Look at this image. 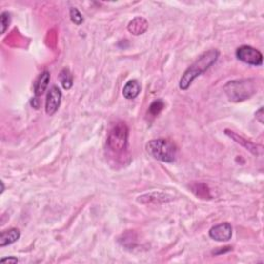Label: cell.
Wrapping results in <instances>:
<instances>
[{
	"instance_id": "cell-1",
	"label": "cell",
	"mask_w": 264,
	"mask_h": 264,
	"mask_svg": "<svg viewBox=\"0 0 264 264\" xmlns=\"http://www.w3.org/2000/svg\"><path fill=\"white\" fill-rule=\"evenodd\" d=\"M220 56V52L217 49L208 50L202 54L193 63L191 64L182 76L179 87L181 90L186 91L191 85H192L193 81L202 76L206 70L211 68L215 63L218 61Z\"/></svg>"
},
{
	"instance_id": "cell-2",
	"label": "cell",
	"mask_w": 264,
	"mask_h": 264,
	"mask_svg": "<svg viewBox=\"0 0 264 264\" xmlns=\"http://www.w3.org/2000/svg\"><path fill=\"white\" fill-rule=\"evenodd\" d=\"M226 96L232 102H241L252 97L256 91V81L254 79L230 81L224 86Z\"/></svg>"
},
{
	"instance_id": "cell-3",
	"label": "cell",
	"mask_w": 264,
	"mask_h": 264,
	"mask_svg": "<svg viewBox=\"0 0 264 264\" xmlns=\"http://www.w3.org/2000/svg\"><path fill=\"white\" fill-rule=\"evenodd\" d=\"M145 149L151 157L164 163H172L177 157L176 144L166 139H157L150 141Z\"/></svg>"
},
{
	"instance_id": "cell-4",
	"label": "cell",
	"mask_w": 264,
	"mask_h": 264,
	"mask_svg": "<svg viewBox=\"0 0 264 264\" xmlns=\"http://www.w3.org/2000/svg\"><path fill=\"white\" fill-rule=\"evenodd\" d=\"M129 129L125 122H118L107 135V147L115 153H122L128 147Z\"/></svg>"
},
{
	"instance_id": "cell-5",
	"label": "cell",
	"mask_w": 264,
	"mask_h": 264,
	"mask_svg": "<svg viewBox=\"0 0 264 264\" xmlns=\"http://www.w3.org/2000/svg\"><path fill=\"white\" fill-rule=\"evenodd\" d=\"M235 56L240 61L252 66H261L263 63L262 53L251 45H241L236 50Z\"/></svg>"
},
{
	"instance_id": "cell-6",
	"label": "cell",
	"mask_w": 264,
	"mask_h": 264,
	"mask_svg": "<svg viewBox=\"0 0 264 264\" xmlns=\"http://www.w3.org/2000/svg\"><path fill=\"white\" fill-rule=\"evenodd\" d=\"M209 238L216 242H228L232 238V226L228 222L213 226L208 231Z\"/></svg>"
},
{
	"instance_id": "cell-7",
	"label": "cell",
	"mask_w": 264,
	"mask_h": 264,
	"mask_svg": "<svg viewBox=\"0 0 264 264\" xmlns=\"http://www.w3.org/2000/svg\"><path fill=\"white\" fill-rule=\"evenodd\" d=\"M62 92L57 86H53L48 92L45 99V114L48 116L55 115L61 104Z\"/></svg>"
},
{
	"instance_id": "cell-8",
	"label": "cell",
	"mask_w": 264,
	"mask_h": 264,
	"mask_svg": "<svg viewBox=\"0 0 264 264\" xmlns=\"http://www.w3.org/2000/svg\"><path fill=\"white\" fill-rule=\"evenodd\" d=\"M225 134L227 136H229L230 139H232V141H234L236 143L241 144L242 147H244L245 150H248L249 152H251L253 155H256V156H259V155L262 154V147L261 145H257L255 144L254 142L244 139L243 136L239 135L238 133H235L229 129L225 130Z\"/></svg>"
},
{
	"instance_id": "cell-9",
	"label": "cell",
	"mask_w": 264,
	"mask_h": 264,
	"mask_svg": "<svg viewBox=\"0 0 264 264\" xmlns=\"http://www.w3.org/2000/svg\"><path fill=\"white\" fill-rule=\"evenodd\" d=\"M149 23L142 17H136L132 21L129 22L127 29L133 35H141L143 34L148 30Z\"/></svg>"
},
{
	"instance_id": "cell-10",
	"label": "cell",
	"mask_w": 264,
	"mask_h": 264,
	"mask_svg": "<svg viewBox=\"0 0 264 264\" xmlns=\"http://www.w3.org/2000/svg\"><path fill=\"white\" fill-rule=\"evenodd\" d=\"M50 80H51V74L48 70L42 71L39 76V78L36 79L35 84H34L35 97H40L44 93V91L49 87Z\"/></svg>"
},
{
	"instance_id": "cell-11",
	"label": "cell",
	"mask_w": 264,
	"mask_h": 264,
	"mask_svg": "<svg viewBox=\"0 0 264 264\" xmlns=\"http://www.w3.org/2000/svg\"><path fill=\"white\" fill-rule=\"evenodd\" d=\"M171 197L167 194L161 193V192H152L149 194H144L142 195L138 198V202L143 204H148V203H166L169 202Z\"/></svg>"
},
{
	"instance_id": "cell-12",
	"label": "cell",
	"mask_w": 264,
	"mask_h": 264,
	"mask_svg": "<svg viewBox=\"0 0 264 264\" xmlns=\"http://www.w3.org/2000/svg\"><path fill=\"white\" fill-rule=\"evenodd\" d=\"M21 232L18 228H11L1 232L0 234V247L4 248L6 245H10L16 243L20 239Z\"/></svg>"
},
{
	"instance_id": "cell-13",
	"label": "cell",
	"mask_w": 264,
	"mask_h": 264,
	"mask_svg": "<svg viewBox=\"0 0 264 264\" xmlns=\"http://www.w3.org/2000/svg\"><path fill=\"white\" fill-rule=\"evenodd\" d=\"M140 93H141V85L136 80L128 81L123 88V96L128 100L135 99L140 95Z\"/></svg>"
},
{
	"instance_id": "cell-14",
	"label": "cell",
	"mask_w": 264,
	"mask_h": 264,
	"mask_svg": "<svg viewBox=\"0 0 264 264\" xmlns=\"http://www.w3.org/2000/svg\"><path fill=\"white\" fill-rule=\"evenodd\" d=\"M58 80L61 83L63 89L69 90L71 89L72 86H74V76H72L69 68L66 67L63 68L58 76Z\"/></svg>"
},
{
	"instance_id": "cell-15",
	"label": "cell",
	"mask_w": 264,
	"mask_h": 264,
	"mask_svg": "<svg viewBox=\"0 0 264 264\" xmlns=\"http://www.w3.org/2000/svg\"><path fill=\"white\" fill-rule=\"evenodd\" d=\"M164 102H163L162 99H157V100H155V102H153L149 107V112L148 114L152 117H156L158 116L161 112L163 108H164Z\"/></svg>"
},
{
	"instance_id": "cell-16",
	"label": "cell",
	"mask_w": 264,
	"mask_h": 264,
	"mask_svg": "<svg viewBox=\"0 0 264 264\" xmlns=\"http://www.w3.org/2000/svg\"><path fill=\"white\" fill-rule=\"evenodd\" d=\"M69 16H70V20H71V22L74 23V24H76V25H78V26H80V25L83 24V22H84V18H83V16H81V14L80 13V11L78 10V8H76V7H71L70 10H69Z\"/></svg>"
},
{
	"instance_id": "cell-17",
	"label": "cell",
	"mask_w": 264,
	"mask_h": 264,
	"mask_svg": "<svg viewBox=\"0 0 264 264\" xmlns=\"http://www.w3.org/2000/svg\"><path fill=\"white\" fill-rule=\"evenodd\" d=\"M0 22H1V33L4 34L11 24V14L8 12H3L0 16Z\"/></svg>"
},
{
	"instance_id": "cell-18",
	"label": "cell",
	"mask_w": 264,
	"mask_h": 264,
	"mask_svg": "<svg viewBox=\"0 0 264 264\" xmlns=\"http://www.w3.org/2000/svg\"><path fill=\"white\" fill-rule=\"evenodd\" d=\"M255 117H256V119L261 123L263 124L264 123V116H263V107H260L259 110L256 112V114H255Z\"/></svg>"
},
{
	"instance_id": "cell-19",
	"label": "cell",
	"mask_w": 264,
	"mask_h": 264,
	"mask_svg": "<svg viewBox=\"0 0 264 264\" xmlns=\"http://www.w3.org/2000/svg\"><path fill=\"white\" fill-rule=\"evenodd\" d=\"M18 261H19V260H18V258H16V257H6V258H2L1 260H0V262H1V263H17Z\"/></svg>"
},
{
	"instance_id": "cell-20",
	"label": "cell",
	"mask_w": 264,
	"mask_h": 264,
	"mask_svg": "<svg viewBox=\"0 0 264 264\" xmlns=\"http://www.w3.org/2000/svg\"><path fill=\"white\" fill-rule=\"evenodd\" d=\"M1 186H2V190H1V194H2L3 191H4V184H3V182H1Z\"/></svg>"
}]
</instances>
